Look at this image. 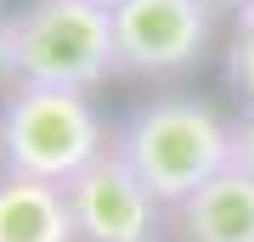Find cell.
I'll return each mask as SVG.
<instances>
[{"label":"cell","mask_w":254,"mask_h":242,"mask_svg":"<svg viewBox=\"0 0 254 242\" xmlns=\"http://www.w3.org/2000/svg\"><path fill=\"white\" fill-rule=\"evenodd\" d=\"M113 130L102 124L85 90L57 85H11L0 101V175H28L68 186L85 163L108 152Z\"/></svg>","instance_id":"cell-3"},{"label":"cell","mask_w":254,"mask_h":242,"mask_svg":"<svg viewBox=\"0 0 254 242\" xmlns=\"http://www.w3.org/2000/svg\"><path fill=\"white\" fill-rule=\"evenodd\" d=\"M91 6H102V11H113V6H119V0H91Z\"/></svg>","instance_id":"cell-13"},{"label":"cell","mask_w":254,"mask_h":242,"mask_svg":"<svg viewBox=\"0 0 254 242\" xmlns=\"http://www.w3.org/2000/svg\"><path fill=\"white\" fill-rule=\"evenodd\" d=\"M203 6H209V11H243L249 0H203Z\"/></svg>","instance_id":"cell-11"},{"label":"cell","mask_w":254,"mask_h":242,"mask_svg":"<svg viewBox=\"0 0 254 242\" xmlns=\"http://www.w3.org/2000/svg\"><path fill=\"white\" fill-rule=\"evenodd\" d=\"M232 163H237L243 175H254V113H243V118L232 124Z\"/></svg>","instance_id":"cell-9"},{"label":"cell","mask_w":254,"mask_h":242,"mask_svg":"<svg viewBox=\"0 0 254 242\" xmlns=\"http://www.w3.org/2000/svg\"><path fill=\"white\" fill-rule=\"evenodd\" d=\"M181 242H254V175L226 163L170 208Z\"/></svg>","instance_id":"cell-6"},{"label":"cell","mask_w":254,"mask_h":242,"mask_svg":"<svg viewBox=\"0 0 254 242\" xmlns=\"http://www.w3.org/2000/svg\"><path fill=\"white\" fill-rule=\"evenodd\" d=\"M237 23H254V0H249V6H243V11H237Z\"/></svg>","instance_id":"cell-12"},{"label":"cell","mask_w":254,"mask_h":242,"mask_svg":"<svg viewBox=\"0 0 254 242\" xmlns=\"http://www.w3.org/2000/svg\"><path fill=\"white\" fill-rule=\"evenodd\" d=\"M108 146L141 175V186L164 208H175L232 163V124L198 96H153L113 124Z\"/></svg>","instance_id":"cell-1"},{"label":"cell","mask_w":254,"mask_h":242,"mask_svg":"<svg viewBox=\"0 0 254 242\" xmlns=\"http://www.w3.org/2000/svg\"><path fill=\"white\" fill-rule=\"evenodd\" d=\"M0 242H79L68 192L51 180L0 175Z\"/></svg>","instance_id":"cell-7"},{"label":"cell","mask_w":254,"mask_h":242,"mask_svg":"<svg viewBox=\"0 0 254 242\" xmlns=\"http://www.w3.org/2000/svg\"><path fill=\"white\" fill-rule=\"evenodd\" d=\"M6 23H11V17L0 11V79H11V73H6Z\"/></svg>","instance_id":"cell-10"},{"label":"cell","mask_w":254,"mask_h":242,"mask_svg":"<svg viewBox=\"0 0 254 242\" xmlns=\"http://www.w3.org/2000/svg\"><path fill=\"white\" fill-rule=\"evenodd\" d=\"M6 73L11 85H57L85 90L119 73L113 11L91 0H28L6 23Z\"/></svg>","instance_id":"cell-2"},{"label":"cell","mask_w":254,"mask_h":242,"mask_svg":"<svg viewBox=\"0 0 254 242\" xmlns=\"http://www.w3.org/2000/svg\"><path fill=\"white\" fill-rule=\"evenodd\" d=\"M215 11L203 0H119L113 6V45L119 73L136 79H170L203 56Z\"/></svg>","instance_id":"cell-4"},{"label":"cell","mask_w":254,"mask_h":242,"mask_svg":"<svg viewBox=\"0 0 254 242\" xmlns=\"http://www.w3.org/2000/svg\"><path fill=\"white\" fill-rule=\"evenodd\" d=\"M226 79L243 101V113H254V23H237L232 51H226Z\"/></svg>","instance_id":"cell-8"},{"label":"cell","mask_w":254,"mask_h":242,"mask_svg":"<svg viewBox=\"0 0 254 242\" xmlns=\"http://www.w3.org/2000/svg\"><path fill=\"white\" fill-rule=\"evenodd\" d=\"M63 192H68L79 242H158L164 203L141 186V175L130 169L113 146L96 163H85Z\"/></svg>","instance_id":"cell-5"}]
</instances>
